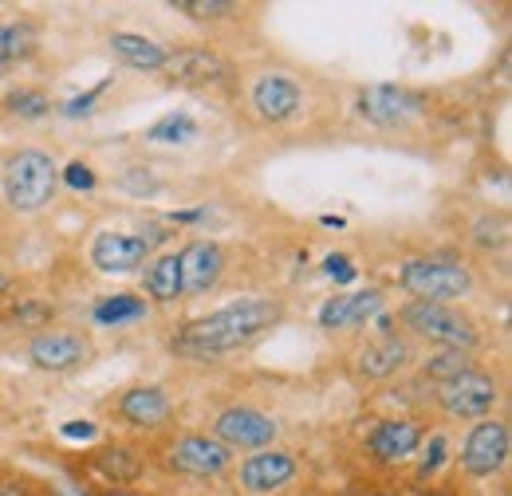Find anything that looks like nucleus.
Wrapping results in <instances>:
<instances>
[{"label": "nucleus", "mask_w": 512, "mask_h": 496, "mask_svg": "<svg viewBox=\"0 0 512 496\" xmlns=\"http://www.w3.org/2000/svg\"><path fill=\"white\" fill-rule=\"evenodd\" d=\"M4 107H8V115H16V119H44V115L52 111V99H48L44 91L20 87V91H8Z\"/></svg>", "instance_id": "obj_28"}, {"label": "nucleus", "mask_w": 512, "mask_h": 496, "mask_svg": "<svg viewBox=\"0 0 512 496\" xmlns=\"http://www.w3.org/2000/svg\"><path fill=\"white\" fill-rule=\"evenodd\" d=\"M174 12H182L190 20H229L241 12V4H233V0H174Z\"/></svg>", "instance_id": "obj_29"}, {"label": "nucleus", "mask_w": 512, "mask_h": 496, "mask_svg": "<svg viewBox=\"0 0 512 496\" xmlns=\"http://www.w3.org/2000/svg\"><path fill=\"white\" fill-rule=\"evenodd\" d=\"M95 355V343L83 331H67V327H44L28 339V363L36 371L67 374L87 367Z\"/></svg>", "instance_id": "obj_5"}, {"label": "nucleus", "mask_w": 512, "mask_h": 496, "mask_svg": "<svg viewBox=\"0 0 512 496\" xmlns=\"http://www.w3.org/2000/svg\"><path fill=\"white\" fill-rule=\"evenodd\" d=\"M473 371V351H453V347H438L426 363H422V374L434 378V382H449L457 374Z\"/></svg>", "instance_id": "obj_26"}, {"label": "nucleus", "mask_w": 512, "mask_h": 496, "mask_svg": "<svg viewBox=\"0 0 512 496\" xmlns=\"http://www.w3.org/2000/svg\"><path fill=\"white\" fill-rule=\"evenodd\" d=\"M509 461V426L501 418H481L461 445V469L477 481L485 477H497Z\"/></svg>", "instance_id": "obj_10"}, {"label": "nucleus", "mask_w": 512, "mask_h": 496, "mask_svg": "<svg viewBox=\"0 0 512 496\" xmlns=\"http://www.w3.org/2000/svg\"><path fill=\"white\" fill-rule=\"evenodd\" d=\"M284 308L276 300H237L229 308L213 311V315H201L186 323L178 335H174V351L178 355H190V359H213V355H229L245 343L260 339L264 331H272L280 323Z\"/></svg>", "instance_id": "obj_1"}, {"label": "nucleus", "mask_w": 512, "mask_h": 496, "mask_svg": "<svg viewBox=\"0 0 512 496\" xmlns=\"http://www.w3.org/2000/svg\"><path fill=\"white\" fill-rule=\"evenodd\" d=\"M249 103H253L256 119L260 123H292L300 115V103H304V91L300 83L288 75V71H260L253 79V91H249Z\"/></svg>", "instance_id": "obj_12"}, {"label": "nucleus", "mask_w": 512, "mask_h": 496, "mask_svg": "<svg viewBox=\"0 0 512 496\" xmlns=\"http://www.w3.org/2000/svg\"><path fill=\"white\" fill-rule=\"evenodd\" d=\"M162 241H166L162 229H150V233H115V229H107V233H99L91 241V264L99 272H107V276H127L134 268H142Z\"/></svg>", "instance_id": "obj_6"}, {"label": "nucleus", "mask_w": 512, "mask_h": 496, "mask_svg": "<svg viewBox=\"0 0 512 496\" xmlns=\"http://www.w3.org/2000/svg\"><path fill=\"white\" fill-rule=\"evenodd\" d=\"M91 469H95L103 481H111V485H134V481L142 477L146 461H142V453L130 449V445H103L99 453H91Z\"/></svg>", "instance_id": "obj_20"}, {"label": "nucleus", "mask_w": 512, "mask_h": 496, "mask_svg": "<svg viewBox=\"0 0 512 496\" xmlns=\"http://www.w3.org/2000/svg\"><path fill=\"white\" fill-rule=\"evenodd\" d=\"M178 268H182V296H205L225 276V248L217 241H190L178 252Z\"/></svg>", "instance_id": "obj_14"}, {"label": "nucleus", "mask_w": 512, "mask_h": 496, "mask_svg": "<svg viewBox=\"0 0 512 496\" xmlns=\"http://www.w3.org/2000/svg\"><path fill=\"white\" fill-rule=\"evenodd\" d=\"M410 363H414V347L406 339H398V335H386V339L367 343L363 351H355L351 371H355L359 382H386V378L406 371Z\"/></svg>", "instance_id": "obj_15"}, {"label": "nucleus", "mask_w": 512, "mask_h": 496, "mask_svg": "<svg viewBox=\"0 0 512 496\" xmlns=\"http://www.w3.org/2000/svg\"><path fill=\"white\" fill-rule=\"evenodd\" d=\"M386 308V296L379 288H367V292H347V296H331L320 308V327L323 331H355V327H367V319H375Z\"/></svg>", "instance_id": "obj_16"}, {"label": "nucleus", "mask_w": 512, "mask_h": 496, "mask_svg": "<svg viewBox=\"0 0 512 496\" xmlns=\"http://www.w3.org/2000/svg\"><path fill=\"white\" fill-rule=\"evenodd\" d=\"M193 138H197V119L186 111H174L146 130V142H154V146H186Z\"/></svg>", "instance_id": "obj_25"}, {"label": "nucleus", "mask_w": 512, "mask_h": 496, "mask_svg": "<svg viewBox=\"0 0 512 496\" xmlns=\"http://www.w3.org/2000/svg\"><path fill=\"white\" fill-rule=\"evenodd\" d=\"M398 323L414 335L426 339L434 347H453V351H473L477 347V323L465 311L449 308V304H430V300H410L398 308Z\"/></svg>", "instance_id": "obj_3"}, {"label": "nucleus", "mask_w": 512, "mask_h": 496, "mask_svg": "<svg viewBox=\"0 0 512 496\" xmlns=\"http://www.w3.org/2000/svg\"><path fill=\"white\" fill-rule=\"evenodd\" d=\"M103 87H107V83H99L95 91H87V95H79V99H71V103H67V107H64V115H71V119H79V115H87V107H91V103H95V99L103 95Z\"/></svg>", "instance_id": "obj_32"}, {"label": "nucleus", "mask_w": 512, "mask_h": 496, "mask_svg": "<svg viewBox=\"0 0 512 496\" xmlns=\"http://www.w3.org/2000/svg\"><path fill=\"white\" fill-rule=\"evenodd\" d=\"M501 402V386L485 371H465L449 382H438V406L457 422H481L485 414H493V406Z\"/></svg>", "instance_id": "obj_7"}, {"label": "nucleus", "mask_w": 512, "mask_h": 496, "mask_svg": "<svg viewBox=\"0 0 512 496\" xmlns=\"http://www.w3.org/2000/svg\"><path fill=\"white\" fill-rule=\"evenodd\" d=\"M233 453L217 441V437H205V434H190V437H178L170 449H166V465L182 477H221L229 469Z\"/></svg>", "instance_id": "obj_13"}, {"label": "nucleus", "mask_w": 512, "mask_h": 496, "mask_svg": "<svg viewBox=\"0 0 512 496\" xmlns=\"http://www.w3.org/2000/svg\"><path fill=\"white\" fill-rule=\"evenodd\" d=\"M327 272L339 276V280H351V276H355V268H351L343 256H331V260H327Z\"/></svg>", "instance_id": "obj_34"}, {"label": "nucleus", "mask_w": 512, "mask_h": 496, "mask_svg": "<svg viewBox=\"0 0 512 496\" xmlns=\"http://www.w3.org/2000/svg\"><path fill=\"white\" fill-rule=\"evenodd\" d=\"M292 477H296V453L288 449H256L253 457L241 461V485L256 496L284 489Z\"/></svg>", "instance_id": "obj_17"}, {"label": "nucleus", "mask_w": 512, "mask_h": 496, "mask_svg": "<svg viewBox=\"0 0 512 496\" xmlns=\"http://www.w3.org/2000/svg\"><path fill=\"white\" fill-rule=\"evenodd\" d=\"M398 284L414 300L446 304V300H461L473 292V272L453 256H414L398 268Z\"/></svg>", "instance_id": "obj_4"}, {"label": "nucleus", "mask_w": 512, "mask_h": 496, "mask_svg": "<svg viewBox=\"0 0 512 496\" xmlns=\"http://www.w3.org/2000/svg\"><path fill=\"white\" fill-rule=\"evenodd\" d=\"M0 189L8 209L16 213H40L52 205L60 189V166L44 150H12L0 166Z\"/></svg>", "instance_id": "obj_2"}, {"label": "nucleus", "mask_w": 512, "mask_h": 496, "mask_svg": "<svg viewBox=\"0 0 512 496\" xmlns=\"http://www.w3.org/2000/svg\"><path fill=\"white\" fill-rule=\"evenodd\" d=\"M40 48V32L28 20H4L0 24V63L28 60Z\"/></svg>", "instance_id": "obj_23"}, {"label": "nucleus", "mask_w": 512, "mask_h": 496, "mask_svg": "<svg viewBox=\"0 0 512 496\" xmlns=\"http://www.w3.org/2000/svg\"><path fill=\"white\" fill-rule=\"evenodd\" d=\"M422 111H426V99L414 95L410 87H394V83L363 87L359 99H355V115L367 126H379V130H394V126L414 123Z\"/></svg>", "instance_id": "obj_8"}, {"label": "nucleus", "mask_w": 512, "mask_h": 496, "mask_svg": "<svg viewBox=\"0 0 512 496\" xmlns=\"http://www.w3.org/2000/svg\"><path fill=\"white\" fill-rule=\"evenodd\" d=\"M95 323H103V327H123V323H138L142 315H146V300H138V296H103L99 304H95Z\"/></svg>", "instance_id": "obj_24"}, {"label": "nucleus", "mask_w": 512, "mask_h": 496, "mask_svg": "<svg viewBox=\"0 0 512 496\" xmlns=\"http://www.w3.org/2000/svg\"><path fill=\"white\" fill-rule=\"evenodd\" d=\"M142 292L154 304H178L182 300V268H178V252L150 260L146 276H142Z\"/></svg>", "instance_id": "obj_21"}, {"label": "nucleus", "mask_w": 512, "mask_h": 496, "mask_svg": "<svg viewBox=\"0 0 512 496\" xmlns=\"http://www.w3.org/2000/svg\"><path fill=\"white\" fill-rule=\"evenodd\" d=\"M107 496H138V493H107Z\"/></svg>", "instance_id": "obj_37"}, {"label": "nucleus", "mask_w": 512, "mask_h": 496, "mask_svg": "<svg viewBox=\"0 0 512 496\" xmlns=\"http://www.w3.org/2000/svg\"><path fill=\"white\" fill-rule=\"evenodd\" d=\"M469 237H473V245L485 248V252H501V248L509 245V217L505 213H485L469 229Z\"/></svg>", "instance_id": "obj_27"}, {"label": "nucleus", "mask_w": 512, "mask_h": 496, "mask_svg": "<svg viewBox=\"0 0 512 496\" xmlns=\"http://www.w3.org/2000/svg\"><path fill=\"white\" fill-rule=\"evenodd\" d=\"M4 292H8V276L0 272V296H4Z\"/></svg>", "instance_id": "obj_36"}, {"label": "nucleus", "mask_w": 512, "mask_h": 496, "mask_svg": "<svg viewBox=\"0 0 512 496\" xmlns=\"http://www.w3.org/2000/svg\"><path fill=\"white\" fill-rule=\"evenodd\" d=\"M119 418L134 430H162L174 418V402L162 386H134L119 398Z\"/></svg>", "instance_id": "obj_18"}, {"label": "nucleus", "mask_w": 512, "mask_h": 496, "mask_svg": "<svg viewBox=\"0 0 512 496\" xmlns=\"http://www.w3.org/2000/svg\"><path fill=\"white\" fill-rule=\"evenodd\" d=\"M60 182H67L71 189H95V170L83 166V162H71L64 174H60Z\"/></svg>", "instance_id": "obj_31"}, {"label": "nucleus", "mask_w": 512, "mask_h": 496, "mask_svg": "<svg viewBox=\"0 0 512 496\" xmlns=\"http://www.w3.org/2000/svg\"><path fill=\"white\" fill-rule=\"evenodd\" d=\"M430 496H446V493H430Z\"/></svg>", "instance_id": "obj_38"}, {"label": "nucleus", "mask_w": 512, "mask_h": 496, "mask_svg": "<svg viewBox=\"0 0 512 496\" xmlns=\"http://www.w3.org/2000/svg\"><path fill=\"white\" fill-rule=\"evenodd\" d=\"M422 426L418 422H410V418H386L379 422L371 437H367V449L383 461V465H398V461H406V457H414L418 449H422Z\"/></svg>", "instance_id": "obj_19"}, {"label": "nucleus", "mask_w": 512, "mask_h": 496, "mask_svg": "<svg viewBox=\"0 0 512 496\" xmlns=\"http://www.w3.org/2000/svg\"><path fill=\"white\" fill-rule=\"evenodd\" d=\"M280 434V426H276V418H268V414H260L253 406H229V410H221L217 418H213V434L229 453L233 449H268L272 441Z\"/></svg>", "instance_id": "obj_11"}, {"label": "nucleus", "mask_w": 512, "mask_h": 496, "mask_svg": "<svg viewBox=\"0 0 512 496\" xmlns=\"http://www.w3.org/2000/svg\"><path fill=\"white\" fill-rule=\"evenodd\" d=\"M442 457H446V437H434V441H430V453H426V461H422V473H434V469L442 465Z\"/></svg>", "instance_id": "obj_33"}, {"label": "nucleus", "mask_w": 512, "mask_h": 496, "mask_svg": "<svg viewBox=\"0 0 512 496\" xmlns=\"http://www.w3.org/2000/svg\"><path fill=\"white\" fill-rule=\"evenodd\" d=\"M48 319H52V308L44 300H36V296L16 300L12 311H8V323H20V327H44Z\"/></svg>", "instance_id": "obj_30"}, {"label": "nucleus", "mask_w": 512, "mask_h": 496, "mask_svg": "<svg viewBox=\"0 0 512 496\" xmlns=\"http://www.w3.org/2000/svg\"><path fill=\"white\" fill-rule=\"evenodd\" d=\"M111 52L123 63H130V67H138V71H162V63H166L162 44H154L146 36H134V32H115L111 36Z\"/></svg>", "instance_id": "obj_22"}, {"label": "nucleus", "mask_w": 512, "mask_h": 496, "mask_svg": "<svg viewBox=\"0 0 512 496\" xmlns=\"http://www.w3.org/2000/svg\"><path fill=\"white\" fill-rule=\"evenodd\" d=\"M64 437H83V441H87V437H95V426H91V422H67Z\"/></svg>", "instance_id": "obj_35"}, {"label": "nucleus", "mask_w": 512, "mask_h": 496, "mask_svg": "<svg viewBox=\"0 0 512 496\" xmlns=\"http://www.w3.org/2000/svg\"><path fill=\"white\" fill-rule=\"evenodd\" d=\"M162 71H166L174 83H186V87H225V83L237 79L233 60L221 56L217 48H205V44H190V48L166 52Z\"/></svg>", "instance_id": "obj_9"}]
</instances>
